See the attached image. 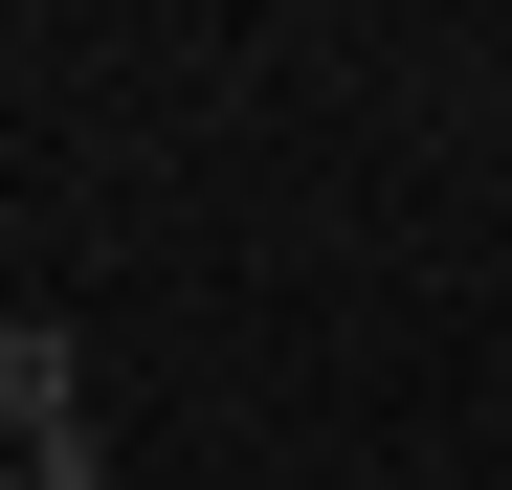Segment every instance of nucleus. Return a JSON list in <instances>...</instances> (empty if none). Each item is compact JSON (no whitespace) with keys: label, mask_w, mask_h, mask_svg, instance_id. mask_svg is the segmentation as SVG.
Masks as SVG:
<instances>
[{"label":"nucleus","mask_w":512,"mask_h":490,"mask_svg":"<svg viewBox=\"0 0 512 490\" xmlns=\"http://www.w3.org/2000/svg\"><path fill=\"white\" fill-rule=\"evenodd\" d=\"M0 468L112 490V446H90V335H67V312H0Z\"/></svg>","instance_id":"f257e3e1"},{"label":"nucleus","mask_w":512,"mask_h":490,"mask_svg":"<svg viewBox=\"0 0 512 490\" xmlns=\"http://www.w3.org/2000/svg\"><path fill=\"white\" fill-rule=\"evenodd\" d=\"M0 490H45V468H0Z\"/></svg>","instance_id":"f03ea898"}]
</instances>
